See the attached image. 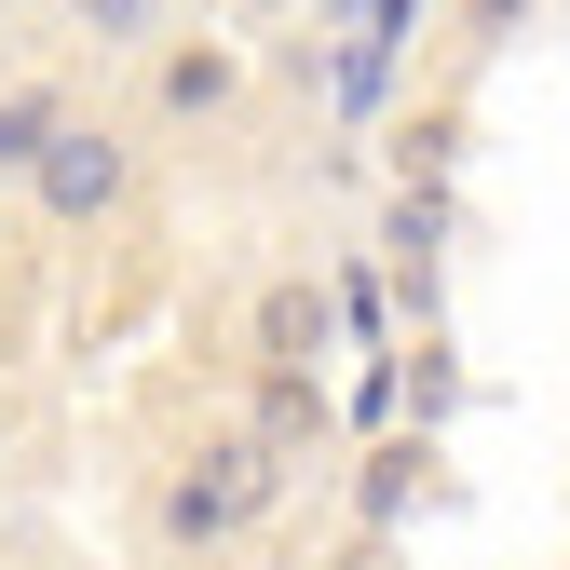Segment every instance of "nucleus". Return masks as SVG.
Instances as JSON below:
<instances>
[{"label": "nucleus", "mask_w": 570, "mask_h": 570, "mask_svg": "<svg viewBox=\"0 0 570 570\" xmlns=\"http://www.w3.org/2000/svg\"><path fill=\"white\" fill-rule=\"evenodd\" d=\"M272 475H285V462H272L258 435H218V449H190V462L164 475V543H232V530L272 503Z\"/></svg>", "instance_id": "1"}, {"label": "nucleus", "mask_w": 570, "mask_h": 570, "mask_svg": "<svg viewBox=\"0 0 570 570\" xmlns=\"http://www.w3.org/2000/svg\"><path fill=\"white\" fill-rule=\"evenodd\" d=\"M122 190H136V136H109V122H55V136H41V164H28V204H41L55 232L122 218Z\"/></svg>", "instance_id": "2"}, {"label": "nucleus", "mask_w": 570, "mask_h": 570, "mask_svg": "<svg viewBox=\"0 0 570 570\" xmlns=\"http://www.w3.org/2000/svg\"><path fill=\"white\" fill-rule=\"evenodd\" d=\"M232 96H245V55H232V41H164V55H150V109H164V122H218Z\"/></svg>", "instance_id": "3"}, {"label": "nucleus", "mask_w": 570, "mask_h": 570, "mask_svg": "<svg viewBox=\"0 0 570 570\" xmlns=\"http://www.w3.org/2000/svg\"><path fill=\"white\" fill-rule=\"evenodd\" d=\"M326 326H340V313H326V285H313V272H272V285H258V313H245L258 367H313V353H326Z\"/></svg>", "instance_id": "4"}, {"label": "nucleus", "mask_w": 570, "mask_h": 570, "mask_svg": "<svg viewBox=\"0 0 570 570\" xmlns=\"http://www.w3.org/2000/svg\"><path fill=\"white\" fill-rule=\"evenodd\" d=\"M326 435V381L313 367H258V449L285 462V449H313Z\"/></svg>", "instance_id": "5"}, {"label": "nucleus", "mask_w": 570, "mask_h": 570, "mask_svg": "<svg viewBox=\"0 0 570 570\" xmlns=\"http://www.w3.org/2000/svg\"><path fill=\"white\" fill-rule=\"evenodd\" d=\"M55 122H68V96H55V82H14V96H0V177H28Z\"/></svg>", "instance_id": "6"}, {"label": "nucleus", "mask_w": 570, "mask_h": 570, "mask_svg": "<svg viewBox=\"0 0 570 570\" xmlns=\"http://www.w3.org/2000/svg\"><path fill=\"white\" fill-rule=\"evenodd\" d=\"M82 41H164V0H55Z\"/></svg>", "instance_id": "7"}, {"label": "nucleus", "mask_w": 570, "mask_h": 570, "mask_svg": "<svg viewBox=\"0 0 570 570\" xmlns=\"http://www.w3.org/2000/svg\"><path fill=\"white\" fill-rule=\"evenodd\" d=\"M407 489H421V449H381L367 475H353V503H367V530H394V517H407Z\"/></svg>", "instance_id": "8"}]
</instances>
